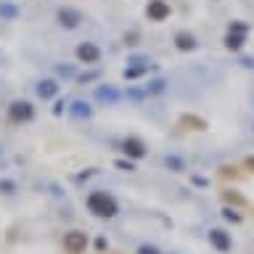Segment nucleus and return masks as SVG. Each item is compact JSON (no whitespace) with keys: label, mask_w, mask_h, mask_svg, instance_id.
Wrapping results in <instances>:
<instances>
[{"label":"nucleus","mask_w":254,"mask_h":254,"mask_svg":"<svg viewBox=\"0 0 254 254\" xmlns=\"http://www.w3.org/2000/svg\"><path fill=\"white\" fill-rule=\"evenodd\" d=\"M87 209L93 214H98V217H114L117 201H114V196L103 193V190H95V193H90V198H87Z\"/></svg>","instance_id":"nucleus-1"},{"label":"nucleus","mask_w":254,"mask_h":254,"mask_svg":"<svg viewBox=\"0 0 254 254\" xmlns=\"http://www.w3.org/2000/svg\"><path fill=\"white\" fill-rule=\"evenodd\" d=\"M85 246H87V236L79 233V230H71V233L64 236V249L69 254H82Z\"/></svg>","instance_id":"nucleus-2"},{"label":"nucleus","mask_w":254,"mask_h":254,"mask_svg":"<svg viewBox=\"0 0 254 254\" xmlns=\"http://www.w3.org/2000/svg\"><path fill=\"white\" fill-rule=\"evenodd\" d=\"M8 114H11L13 122H29L35 111H32V103H27V101H13L11 109H8Z\"/></svg>","instance_id":"nucleus-3"},{"label":"nucleus","mask_w":254,"mask_h":254,"mask_svg":"<svg viewBox=\"0 0 254 254\" xmlns=\"http://www.w3.org/2000/svg\"><path fill=\"white\" fill-rule=\"evenodd\" d=\"M146 13H148V19H154V21H164L167 16H170V5H167L164 0H151Z\"/></svg>","instance_id":"nucleus-4"},{"label":"nucleus","mask_w":254,"mask_h":254,"mask_svg":"<svg viewBox=\"0 0 254 254\" xmlns=\"http://www.w3.org/2000/svg\"><path fill=\"white\" fill-rule=\"evenodd\" d=\"M77 59L85 61V64H95V61L101 59V51L93 43H82V45L77 48Z\"/></svg>","instance_id":"nucleus-5"},{"label":"nucleus","mask_w":254,"mask_h":254,"mask_svg":"<svg viewBox=\"0 0 254 254\" xmlns=\"http://www.w3.org/2000/svg\"><path fill=\"white\" fill-rule=\"evenodd\" d=\"M82 21V16H79V11H74V8H61L59 11V24L61 27H77V24Z\"/></svg>","instance_id":"nucleus-6"},{"label":"nucleus","mask_w":254,"mask_h":254,"mask_svg":"<svg viewBox=\"0 0 254 254\" xmlns=\"http://www.w3.org/2000/svg\"><path fill=\"white\" fill-rule=\"evenodd\" d=\"M122 148H125V154H127V156H132V159H140L143 154H146V146H143L138 138H127Z\"/></svg>","instance_id":"nucleus-7"},{"label":"nucleus","mask_w":254,"mask_h":254,"mask_svg":"<svg viewBox=\"0 0 254 254\" xmlns=\"http://www.w3.org/2000/svg\"><path fill=\"white\" fill-rule=\"evenodd\" d=\"M56 93H59V85H56L53 79H43V82L37 85V95H40V98H53Z\"/></svg>","instance_id":"nucleus-8"},{"label":"nucleus","mask_w":254,"mask_h":254,"mask_svg":"<svg viewBox=\"0 0 254 254\" xmlns=\"http://www.w3.org/2000/svg\"><path fill=\"white\" fill-rule=\"evenodd\" d=\"M209 241L217 246V249H222V252H225L228 246H230V238H228L225 230H212V233H209Z\"/></svg>","instance_id":"nucleus-9"},{"label":"nucleus","mask_w":254,"mask_h":254,"mask_svg":"<svg viewBox=\"0 0 254 254\" xmlns=\"http://www.w3.org/2000/svg\"><path fill=\"white\" fill-rule=\"evenodd\" d=\"M175 43H178L180 51H193L196 48V40H193V35H188V32H180V35L175 37Z\"/></svg>","instance_id":"nucleus-10"},{"label":"nucleus","mask_w":254,"mask_h":254,"mask_svg":"<svg viewBox=\"0 0 254 254\" xmlns=\"http://www.w3.org/2000/svg\"><path fill=\"white\" fill-rule=\"evenodd\" d=\"M95 98L106 101V103H114V101H119V93L114 90V87H98V90H95Z\"/></svg>","instance_id":"nucleus-11"},{"label":"nucleus","mask_w":254,"mask_h":254,"mask_svg":"<svg viewBox=\"0 0 254 254\" xmlns=\"http://www.w3.org/2000/svg\"><path fill=\"white\" fill-rule=\"evenodd\" d=\"M71 114H74L77 119H87L90 117V106H87V103H82V101H77V103H71Z\"/></svg>","instance_id":"nucleus-12"},{"label":"nucleus","mask_w":254,"mask_h":254,"mask_svg":"<svg viewBox=\"0 0 254 254\" xmlns=\"http://www.w3.org/2000/svg\"><path fill=\"white\" fill-rule=\"evenodd\" d=\"M148 71V66H132V69H125V77L127 79H135V77H143Z\"/></svg>","instance_id":"nucleus-13"},{"label":"nucleus","mask_w":254,"mask_h":254,"mask_svg":"<svg viewBox=\"0 0 254 254\" xmlns=\"http://www.w3.org/2000/svg\"><path fill=\"white\" fill-rule=\"evenodd\" d=\"M241 43H244V37L238 35V32H236V35L230 32V35H228V40H225V45H228V48H233V51H236V48H241Z\"/></svg>","instance_id":"nucleus-14"},{"label":"nucleus","mask_w":254,"mask_h":254,"mask_svg":"<svg viewBox=\"0 0 254 254\" xmlns=\"http://www.w3.org/2000/svg\"><path fill=\"white\" fill-rule=\"evenodd\" d=\"M183 125H190V127H193V130H204V122H201V119H198V117H183Z\"/></svg>","instance_id":"nucleus-15"},{"label":"nucleus","mask_w":254,"mask_h":254,"mask_svg":"<svg viewBox=\"0 0 254 254\" xmlns=\"http://www.w3.org/2000/svg\"><path fill=\"white\" fill-rule=\"evenodd\" d=\"M0 190H3V193H13V183L11 180H0Z\"/></svg>","instance_id":"nucleus-16"},{"label":"nucleus","mask_w":254,"mask_h":254,"mask_svg":"<svg viewBox=\"0 0 254 254\" xmlns=\"http://www.w3.org/2000/svg\"><path fill=\"white\" fill-rule=\"evenodd\" d=\"M162 90H164V82H162V79H156V82L148 87V93H162Z\"/></svg>","instance_id":"nucleus-17"},{"label":"nucleus","mask_w":254,"mask_h":254,"mask_svg":"<svg viewBox=\"0 0 254 254\" xmlns=\"http://www.w3.org/2000/svg\"><path fill=\"white\" fill-rule=\"evenodd\" d=\"M167 167H172V170H180V162H178V159H175V156H167Z\"/></svg>","instance_id":"nucleus-18"},{"label":"nucleus","mask_w":254,"mask_h":254,"mask_svg":"<svg viewBox=\"0 0 254 254\" xmlns=\"http://www.w3.org/2000/svg\"><path fill=\"white\" fill-rule=\"evenodd\" d=\"M59 74H64V77H71L74 71H71V66H59Z\"/></svg>","instance_id":"nucleus-19"},{"label":"nucleus","mask_w":254,"mask_h":254,"mask_svg":"<svg viewBox=\"0 0 254 254\" xmlns=\"http://www.w3.org/2000/svg\"><path fill=\"white\" fill-rule=\"evenodd\" d=\"M117 167H119V170H127V172L132 170V164H130V162H117Z\"/></svg>","instance_id":"nucleus-20"},{"label":"nucleus","mask_w":254,"mask_h":254,"mask_svg":"<svg viewBox=\"0 0 254 254\" xmlns=\"http://www.w3.org/2000/svg\"><path fill=\"white\" fill-rule=\"evenodd\" d=\"M95 77H98V74H95V71H90V74H82L79 79H82V82H90V79H95Z\"/></svg>","instance_id":"nucleus-21"},{"label":"nucleus","mask_w":254,"mask_h":254,"mask_svg":"<svg viewBox=\"0 0 254 254\" xmlns=\"http://www.w3.org/2000/svg\"><path fill=\"white\" fill-rule=\"evenodd\" d=\"M138 254H156V249H151V246H140Z\"/></svg>","instance_id":"nucleus-22"}]
</instances>
